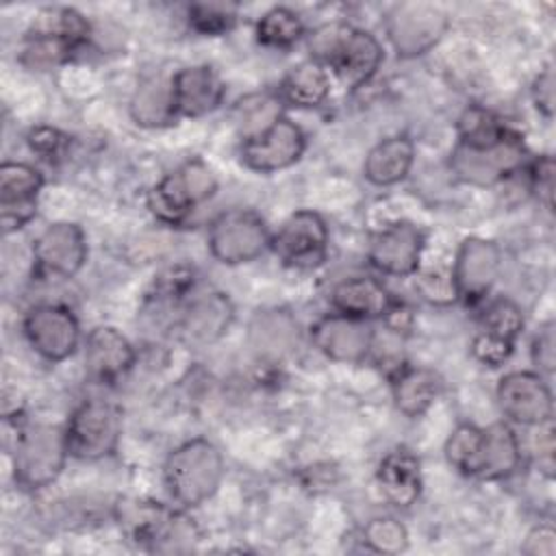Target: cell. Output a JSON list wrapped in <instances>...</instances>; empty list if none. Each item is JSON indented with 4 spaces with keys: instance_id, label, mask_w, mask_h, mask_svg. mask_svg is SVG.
I'll return each instance as SVG.
<instances>
[{
    "instance_id": "cell-1",
    "label": "cell",
    "mask_w": 556,
    "mask_h": 556,
    "mask_svg": "<svg viewBox=\"0 0 556 556\" xmlns=\"http://www.w3.org/2000/svg\"><path fill=\"white\" fill-rule=\"evenodd\" d=\"M308 46L313 61L330 67L348 89L369 83L384 59L382 46L371 33L341 22L317 28Z\"/></svg>"
},
{
    "instance_id": "cell-2",
    "label": "cell",
    "mask_w": 556,
    "mask_h": 556,
    "mask_svg": "<svg viewBox=\"0 0 556 556\" xmlns=\"http://www.w3.org/2000/svg\"><path fill=\"white\" fill-rule=\"evenodd\" d=\"M224 478V456L219 447L195 437L174 447L163 463V480L172 502L182 508H195L211 500Z\"/></svg>"
},
{
    "instance_id": "cell-3",
    "label": "cell",
    "mask_w": 556,
    "mask_h": 556,
    "mask_svg": "<svg viewBox=\"0 0 556 556\" xmlns=\"http://www.w3.org/2000/svg\"><path fill=\"white\" fill-rule=\"evenodd\" d=\"M91 28L83 13L72 7H48L35 15L24 35L20 63L33 72L54 70L89 41Z\"/></svg>"
},
{
    "instance_id": "cell-4",
    "label": "cell",
    "mask_w": 556,
    "mask_h": 556,
    "mask_svg": "<svg viewBox=\"0 0 556 556\" xmlns=\"http://www.w3.org/2000/svg\"><path fill=\"white\" fill-rule=\"evenodd\" d=\"M115 519L135 545L152 552H185L200 536L193 519L182 508H169L152 500L117 502Z\"/></svg>"
},
{
    "instance_id": "cell-5",
    "label": "cell",
    "mask_w": 556,
    "mask_h": 556,
    "mask_svg": "<svg viewBox=\"0 0 556 556\" xmlns=\"http://www.w3.org/2000/svg\"><path fill=\"white\" fill-rule=\"evenodd\" d=\"M70 456L65 428L26 421L17 428L13 445V476L26 491L50 486L63 471Z\"/></svg>"
},
{
    "instance_id": "cell-6",
    "label": "cell",
    "mask_w": 556,
    "mask_h": 556,
    "mask_svg": "<svg viewBox=\"0 0 556 556\" xmlns=\"http://www.w3.org/2000/svg\"><path fill=\"white\" fill-rule=\"evenodd\" d=\"M217 178L202 159H191L165 174L148 193V206L163 224H180L195 206L211 200Z\"/></svg>"
},
{
    "instance_id": "cell-7",
    "label": "cell",
    "mask_w": 556,
    "mask_h": 556,
    "mask_svg": "<svg viewBox=\"0 0 556 556\" xmlns=\"http://www.w3.org/2000/svg\"><path fill=\"white\" fill-rule=\"evenodd\" d=\"M70 456L78 460H102L117 452L122 439V410L117 404L89 397L83 400L65 424Z\"/></svg>"
},
{
    "instance_id": "cell-8",
    "label": "cell",
    "mask_w": 556,
    "mask_h": 556,
    "mask_svg": "<svg viewBox=\"0 0 556 556\" xmlns=\"http://www.w3.org/2000/svg\"><path fill=\"white\" fill-rule=\"evenodd\" d=\"M208 252L224 265L256 261L271 248V232L265 219L252 208L219 213L208 226Z\"/></svg>"
},
{
    "instance_id": "cell-9",
    "label": "cell",
    "mask_w": 556,
    "mask_h": 556,
    "mask_svg": "<svg viewBox=\"0 0 556 556\" xmlns=\"http://www.w3.org/2000/svg\"><path fill=\"white\" fill-rule=\"evenodd\" d=\"M526 159L528 152L521 137L510 130L504 139L491 146L476 148L456 141L450 154V169L467 185L489 187L517 174L519 169H526Z\"/></svg>"
},
{
    "instance_id": "cell-10",
    "label": "cell",
    "mask_w": 556,
    "mask_h": 556,
    "mask_svg": "<svg viewBox=\"0 0 556 556\" xmlns=\"http://www.w3.org/2000/svg\"><path fill=\"white\" fill-rule=\"evenodd\" d=\"M328 241L326 219L311 208H300L271 235V250L287 267L315 269L328 256Z\"/></svg>"
},
{
    "instance_id": "cell-11",
    "label": "cell",
    "mask_w": 556,
    "mask_h": 556,
    "mask_svg": "<svg viewBox=\"0 0 556 556\" xmlns=\"http://www.w3.org/2000/svg\"><path fill=\"white\" fill-rule=\"evenodd\" d=\"M447 24V15L439 7L404 2L393 7L387 17V37L400 56L415 59L441 41Z\"/></svg>"
},
{
    "instance_id": "cell-12",
    "label": "cell",
    "mask_w": 556,
    "mask_h": 556,
    "mask_svg": "<svg viewBox=\"0 0 556 556\" xmlns=\"http://www.w3.org/2000/svg\"><path fill=\"white\" fill-rule=\"evenodd\" d=\"M85 230L74 222L46 226L33 243L35 274L43 278H74L87 263Z\"/></svg>"
},
{
    "instance_id": "cell-13",
    "label": "cell",
    "mask_w": 556,
    "mask_h": 556,
    "mask_svg": "<svg viewBox=\"0 0 556 556\" xmlns=\"http://www.w3.org/2000/svg\"><path fill=\"white\" fill-rule=\"evenodd\" d=\"M22 328L30 348L50 363L70 358L80 343V324L63 304H37L28 308Z\"/></svg>"
},
{
    "instance_id": "cell-14",
    "label": "cell",
    "mask_w": 556,
    "mask_h": 556,
    "mask_svg": "<svg viewBox=\"0 0 556 556\" xmlns=\"http://www.w3.org/2000/svg\"><path fill=\"white\" fill-rule=\"evenodd\" d=\"M306 150L304 130L289 117H278L267 130L241 141V163L256 174H274L295 165Z\"/></svg>"
},
{
    "instance_id": "cell-15",
    "label": "cell",
    "mask_w": 556,
    "mask_h": 556,
    "mask_svg": "<svg viewBox=\"0 0 556 556\" xmlns=\"http://www.w3.org/2000/svg\"><path fill=\"white\" fill-rule=\"evenodd\" d=\"M502 267L500 248L482 237H467L454 256L450 271L456 300L465 304L482 302L495 285Z\"/></svg>"
},
{
    "instance_id": "cell-16",
    "label": "cell",
    "mask_w": 556,
    "mask_h": 556,
    "mask_svg": "<svg viewBox=\"0 0 556 556\" xmlns=\"http://www.w3.org/2000/svg\"><path fill=\"white\" fill-rule=\"evenodd\" d=\"M497 406L517 426L539 428L552 421V391L539 371H508L495 389Z\"/></svg>"
},
{
    "instance_id": "cell-17",
    "label": "cell",
    "mask_w": 556,
    "mask_h": 556,
    "mask_svg": "<svg viewBox=\"0 0 556 556\" xmlns=\"http://www.w3.org/2000/svg\"><path fill=\"white\" fill-rule=\"evenodd\" d=\"M523 330V313L510 298L493 300L482 317L480 328L471 339V354L476 361L489 367L504 365Z\"/></svg>"
},
{
    "instance_id": "cell-18",
    "label": "cell",
    "mask_w": 556,
    "mask_h": 556,
    "mask_svg": "<svg viewBox=\"0 0 556 556\" xmlns=\"http://www.w3.org/2000/svg\"><path fill=\"white\" fill-rule=\"evenodd\" d=\"M426 235L410 222H393L369 237L367 258L387 276H413L419 269Z\"/></svg>"
},
{
    "instance_id": "cell-19",
    "label": "cell",
    "mask_w": 556,
    "mask_h": 556,
    "mask_svg": "<svg viewBox=\"0 0 556 556\" xmlns=\"http://www.w3.org/2000/svg\"><path fill=\"white\" fill-rule=\"evenodd\" d=\"M313 345L330 361L361 363L374 350L376 332L369 321L343 313H328L311 326Z\"/></svg>"
},
{
    "instance_id": "cell-20",
    "label": "cell",
    "mask_w": 556,
    "mask_h": 556,
    "mask_svg": "<svg viewBox=\"0 0 556 556\" xmlns=\"http://www.w3.org/2000/svg\"><path fill=\"white\" fill-rule=\"evenodd\" d=\"M43 189V176L37 167L20 161L0 165V219L2 230L15 232L37 215V200Z\"/></svg>"
},
{
    "instance_id": "cell-21",
    "label": "cell",
    "mask_w": 556,
    "mask_h": 556,
    "mask_svg": "<svg viewBox=\"0 0 556 556\" xmlns=\"http://www.w3.org/2000/svg\"><path fill=\"white\" fill-rule=\"evenodd\" d=\"M235 321V304L222 291H208L193 298L182 317H180V334L191 345H211L219 341Z\"/></svg>"
},
{
    "instance_id": "cell-22",
    "label": "cell",
    "mask_w": 556,
    "mask_h": 556,
    "mask_svg": "<svg viewBox=\"0 0 556 556\" xmlns=\"http://www.w3.org/2000/svg\"><path fill=\"white\" fill-rule=\"evenodd\" d=\"M226 87L211 65H189L172 74V96L178 117H202L224 100Z\"/></svg>"
},
{
    "instance_id": "cell-23",
    "label": "cell",
    "mask_w": 556,
    "mask_h": 556,
    "mask_svg": "<svg viewBox=\"0 0 556 556\" xmlns=\"http://www.w3.org/2000/svg\"><path fill=\"white\" fill-rule=\"evenodd\" d=\"M330 304L337 313L365 321L387 319L400 306L382 280L371 276H354L337 282L330 291Z\"/></svg>"
},
{
    "instance_id": "cell-24",
    "label": "cell",
    "mask_w": 556,
    "mask_h": 556,
    "mask_svg": "<svg viewBox=\"0 0 556 556\" xmlns=\"http://www.w3.org/2000/svg\"><path fill=\"white\" fill-rule=\"evenodd\" d=\"M248 343L258 358L280 361L300 343V326L289 308H261L248 324Z\"/></svg>"
},
{
    "instance_id": "cell-25",
    "label": "cell",
    "mask_w": 556,
    "mask_h": 556,
    "mask_svg": "<svg viewBox=\"0 0 556 556\" xmlns=\"http://www.w3.org/2000/svg\"><path fill=\"white\" fill-rule=\"evenodd\" d=\"M85 365L93 380L111 384L135 365V348L117 328L96 326L85 339Z\"/></svg>"
},
{
    "instance_id": "cell-26",
    "label": "cell",
    "mask_w": 556,
    "mask_h": 556,
    "mask_svg": "<svg viewBox=\"0 0 556 556\" xmlns=\"http://www.w3.org/2000/svg\"><path fill=\"white\" fill-rule=\"evenodd\" d=\"M376 480L389 504L395 508H410L421 495L419 458L406 447H395L382 456Z\"/></svg>"
},
{
    "instance_id": "cell-27",
    "label": "cell",
    "mask_w": 556,
    "mask_h": 556,
    "mask_svg": "<svg viewBox=\"0 0 556 556\" xmlns=\"http://www.w3.org/2000/svg\"><path fill=\"white\" fill-rule=\"evenodd\" d=\"M389 378L395 408L410 419L421 417L443 391L441 376L430 367L404 363Z\"/></svg>"
},
{
    "instance_id": "cell-28",
    "label": "cell",
    "mask_w": 556,
    "mask_h": 556,
    "mask_svg": "<svg viewBox=\"0 0 556 556\" xmlns=\"http://www.w3.org/2000/svg\"><path fill=\"white\" fill-rule=\"evenodd\" d=\"M415 161V143L408 135H393L378 141L365 156L363 176L376 187L402 182Z\"/></svg>"
},
{
    "instance_id": "cell-29",
    "label": "cell",
    "mask_w": 556,
    "mask_h": 556,
    "mask_svg": "<svg viewBox=\"0 0 556 556\" xmlns=\"http://www.w3.org/2000/svg\"><path fill=\"white\" fill-rule=\"evenodd\" d=\"M128 111L135 124L146 128H161L174 124L178 119V113L172 96V76L143 78L130 98Z\"/></svg>"
},
{
    "instance_id": "cell-30",
    "label": "cell",
    "mask_w": 556,
    "mask_h": 556,
    "mask_svg": "<svg viewBox=\"0 0 556 556\" xmlns=\"http://www.w3.org/2000/svg\"><path fill=\"white\" fill-rule=\"evenodd\" d=\"M276 93L287 106H295V109L321 106L330 93V80H328L326 67L313 59L293 65L282 76Z\"/></svg>"
},
{
    "instance_id": "cell-31",
    "label": "cell",
    "mask_w": 556,
    "mask_h": 556,
    "mask_svg": "<svg viewBox=\"0 0 556 556\" xmlns=\"http://www.w3.org/2000/svg\"><path fill=\"white\" fill-rule=\"evenodd\" d=\"M445 458L460 476L484 478L486 430L476 424H458L445 441Z\"/></svg>"
},
{
    "instance_id": "cell-32",
    "label": "cell",
    "mask_w": 556,
    "mask_h": 556,
    "mask_svg": "<svg viewBox=\"0 0 556 556\" xmlns=\"http://www.w3.org/2000/svg\"><path fill=\"white\" fill-rule=\"evenodd\" d=\"M486 430V469L482 480H502L513 476L521 465V445L506 421L491 424Z\"/></svg>"
},
{
    "instance_id": "cell-33",
    "label": "cell",
    "mask_w": 556,
    "mask_h": 556,
    "mask_svg": "<svg viewBox=\"0 0 556 556\" xmlns=\"http://www.w3.org/2000/svg\"><path fill=\"white\" fill-rule=\"evenodd\" d=\"M282 100L276 91L250 93L235 104V124L241 135V141L261 135L278 117H282Z\"/></svg>"
},
{
    "instance_id": "cell-34",
    "label": "cell",
    "mask_w": 556,
    "mask_h": 556,
    "mask_svg": "<svg viewBox=\"0 0 556 556\" xmlns=\"http://www.w3.org/2000/svg\"><path fill=\"white\" fill-rule=\"evenodd\" d=\"M302 35V17L287 7H274L256 22V39L267 48H291Z\"/></svg>"
},
{
    "instance_id": "cell-35",
    "label": "cell",
    "mask_w": 556,
    "mask_h": 556,
    "mask_svg": "<svg viewBox=\"0 0 556 556\" xmlns=\"http://www.w3.org/2000/svg\"><path fill=\"white\" fill-rule=\"evenodd\" d=\"M510 128L489 109L484 106H469L463 111L458 119V143L465 146H491L504 139Z\"/></svg>"
},
{
    "instance_id": "cell-36",
    "label": "cell",
    "mask_w": 556,
    "mask_h": 556,
    "mask_svg": "<svg viewBox=\"0 0 556 556\" xmlns=\"http://www.w3.org/2000/svg\"><path fill=\"white\" fill-rule=\"evenodd\" d=\"M363 543L376 554H400L408 547V530L395 517H374L363 528Z\"/></svg>"
},
{
    "instance_id": "cell-37",
    "label": "cell",
    "mask_w": 556,
    "mask_h": 556,
    "mask_svg": "<svg viewBox=\"0 0 556 556\" xmlns=\"http://www.w3.org/2000/svg\"><path fill=\"white\" fill-rule=\"evenodd\" d=\"M187 20L189 26L202 35H224L235 26L237 11L230 4L198 2L189 7Z\"/></svg>"
},
{
    "instance_id": "cell-38",
    "label": "cell",
    "mask_w": 556,
    "mask_h": 556,
    "mask_svg": "<svg viewBox=\"0 0 556 556\" xmlns=\"http://www.w3.org/2000/svg\"><path fill=\"white\" fill-rule=\"evenodd\" d=\"M528 178H530V189L536 193L539 202L547 211L554 206V159L549 154H543L534 159L530 165H526Z\"/></svg>"
},
{
    "instance_id": "cell-39",
    "label": "cell",
    "mask_w": 556,
    "mask_h": 556,
    "mask_svg": "<svg viewBox=\"0 0 556 556\" xmlns=\"http://www.w3.org/2000/svg\"><path fill=\"white\" fill-rule=\"evenodd\" d=\"M28 146L43 159H56L70 146V137L52 126H37L28 132Z\"/></svg>"
},
{
    "instance_id": "cell-40",
    "label": "cell",
    "mask_w": 556,
    "mask_h": 556,
    "mask_svg": "<svg viewBox=\"0 0 556 556\" xmlns=\"http://www.w3.org/2000/svg\"><path fill=\"white\" fill-rule=\"evenodd\" d=\"M554 321H545L532 339L530 356L539 374H552L556 367V348H554Z\"/></svg>"
},
{
    "instance_id": "cell-41",
    "label": "cell",
    "mask_w": 556,
    "mask_h": 556,
    "mask_svg": "<svg viewBox=\"0 0 556 556\" xmlns=\"http://www.w3.org/2000/svg\"><path fill=\"white\" fill-rule=\"evenodd\" d=\"M193 282H195L193 267L178 265V267H172L165 274H161L156 278L154 287L161 298H182L189 289H193Z\"/></svg>"
},
{
    "instance_id": "cell-42",
    "label": "cell",
    "mask_w": 556,
    "mask_h": 556,
    "mask_svg": "<svg viewBox=\"0 0 556 556\" xmlns=\"http://www.w3.org/2000/svg\"><path fill=\"white\" fill-rule=\"evenodd\" d=\"M523 554L530 556H554L556 554V530L549 523L532 528L521 545Z\"/></svg>"
},
{
    "instance_id": "cell-43",
    "label": "cell",
    "mask_w": 556,
    "mask_h": 556,
    "mask_svg": "<svg viewBox=\"0 0 556 556\" xmlns=\"http://www.w3.org/2000/svg\"><path fill=\"white\" fill-rule=\"evenodd\" d=\"M532 98H534L536 109L545 117H552V113H554V72H552V67H545L536 76V80L532 85Z\"/></svg>"
}]
</instances>
